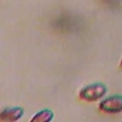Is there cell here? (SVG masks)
<instances>
[{"label": "cell", "mask_w": 122, "mask_h": 122, "mask_svg": "<svg viewBox=\"0 0 122 122\" xmlns=\"http://www.w3.org/2000/svg\"><path fill=\"white\" fill-rule=\"evenodd\" d=\"M107 92V87L105 84L96 82L85 86L79 92V97L85 101H96L104 96Z\"/></svg>", "instance_id": "1"}, {"label": "cell", "mask_w": 122, "mask_h": 122, "mask_svg": "<svg viewBox=\"0 0 122 122\" xmlns=\"http://www.w3.org/2000/svg\"><path fill=\"white\" fill-rule=\"evenodd\" d=\"M53 118V112L50 109H43L36 112L30 122H51Z\"/></svg>", "instance_id": "4"}, {"label": "cell", "mask_w": 122, "mask_h": 122, "mask_svg": "<svg viewBox=\"0 0 122 122\" xmlns=\"http://www.w3.org/2000/svg\"><path fill=\"white\" fill-rule=\"evenodd\" d=\"M121 67H122V59H121Z\"/></svg>", "instance_id": "5"}, {"label": "cell", "mask_w": 122, "mask_h": 122, "mask_svg": "<svg viewBox=\"0 0 122 122\" xmlns=\"http://www.w3.org/2000/svg\"><path fill=\"white\" fill-rule=\"evenodd\" d=\"M99 109L107 113H118L122 112V95L113 94L103 99L99 104Z\"/></svg>", "instance_id": "2"}, {"label": "cell", "mask_w": 122, "mask_h": 122, "mask_svg": "<svg viewBox=\"0 0 122 122\" xmlns=\"http://www.w3.org/2000/svg\"><path fill=\"white\" fill-rule=\"evenodd\" d=\"M24 110L21 107H10L5 108L0 112L1 122H15L22 117Z\"/></svg>", "instance_id": "3"}]
</instances>
